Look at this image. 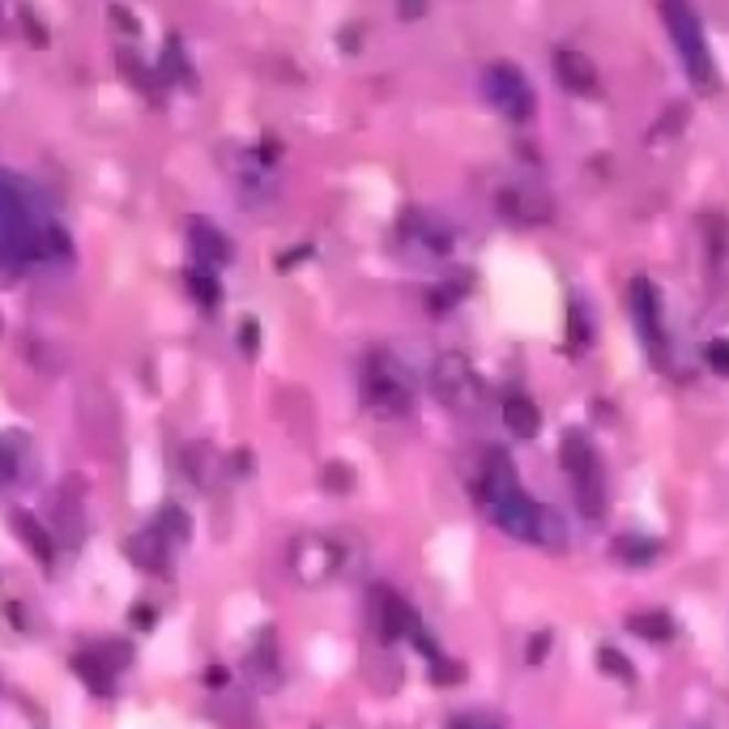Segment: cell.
<instances>
[{
    "instance_id": "6da1fadb",
    "label": "cell",
    "mask_w": 729,
    "mask_h": 729,
    "mask_svg": "<svg viewBox=\"0 0 729 729\" xmlns=\"http://www.w3.org/2000/svg\"><path fill=\"white\" fill-rule=\"evenodd\" d=\"M482 507H486V516H491L504 534H512V538L538 542V546H564V542H568L564 521L546 504L525 495V486L516 482V465L507 461L504 452H491V457H486Z\"/></svg>"
},
{
    "instance_id": "7a4b0ae2",
    "label": "cell",
    "mask_w": 729,
    "mask_h": 729,
    "mask_svg": "<svg viewBox=\"0 0 729 729\" xmlns=\"http://www.w3.org/2000/svg\"><path fill=\"white\" fill-rule=\"evenodd\" d=\"M39 214L22 180L0 175V269L18 274L31 260H39Z\"/></svg>"
},
{
    "instance_id": "3957f363",
    "label": "cell",
    "mask_w": 729,
    "mask_h": 729,
    "mask_svg": "<svg viewBox=\"0 0 729 729\" xmlns=\"http://www.w3.org/2000/svg\"><path fill=\"white\" fill-rule=\"evenodd\" d=\"M662 18L669 26V39L678 47V56L687 64L692 82L699 90H717V68H712V56H708V43H704V31H699L696 9L687 0H662Z\"/></svg>"
},
{
    "instance_id": "277c9868",
    "label": "cell",
    "mask_w": 729,
    "mask_h": 729,
    "mask_svg": "<svg viewBox=\"0 0 729 729\" xmlns=\"http://www.w3.org/2000/svg\"><path fill=\"white\" fill-rule=\"evenodd\" d=\"M482 86H486V98L504 111L507 120H529L534 116V90H529V82H525V73L516 64H491Z\"/></svg>"
},
{
    "instance_id": "5b68a950",
    "label": "cell",
    "mask_w": 729,
    "mask_h": 729,
    "mask_svg": "<svg viewBox=\"0 0 729 729\" xmlns=\"http://www.w3.org/2000/svg\"><path fill=\"white\" fill-rule=\"evenodd\" d=\"M363 393H367V401L384 414H401L410 406V384L401 380V372H397L388 358H372V363H367Z\"/></svg>"
},
{
    "instance_id": "8992f818",
    "label": "cell",
    "mask_w": 729,
    "mask_h": 729,
    "mask_svg": "<svg viewBox=\"0 0 729 729\" xmlns=\"http://www.w3.org/2000/svg\"><path fill=\"white\" fill-rule=\"evenodd\" d=\"M555 73H559V82L576 90V95H593L598 90V68L589 56H580L576 47H564V52H555Z\"/></svg>"
},
{
    "instance_id": "52a82bcc",
    "label": "cell",
    "mask_w": 729,
    "mask_h": 729,
    "mask_svg": "<svg viewBox=\"0 0 729 729\" xmlns=\"http://www.w3.org/2000/svg\"><path fill=\"white\" fill-rule=\"evenodd\" d=\"M189 244L201 265H226V260H231L226 235L214 223H205V218H192L189 223Z\"/></svg>"
},
{
    "instance_id": "ba28073f",
    "label": "cell",
    "mask_w": 729,
    "mask_h": 729,
    "mask_svg": "<svg viewBox=\"0 0 729 729\" xmlns=\"http://www.w3.org/2000/svg\"><path fill=\"white\" fill-rule=\"evenodd\" d=\"M167 546H171V542L162 538L159 529H141V534H132V538L125 542V555L141 571H162L167 568Z\"/></svg>"
},
{
    "instance_id": "9c48e42d",
    "label": "cell",
    "mask_w": 729,
    "mask_h": 729,
    "mask_svg": "<svg viewBox=\"0 0 729 729\" xmlns=\"http://www.w3.org/2000/svg\"><path fill=\"white\" fill-rule=\"evenodd\" d=\"M13 529H18V538L26 542L34 555H39V564H47V568H52V559H56V542L43 534V525H39V521L26 516V512H13Z\"/></svg>"
},
{
    "instance_id": "30bf717a",
    "label": "cell",
    "mask_w": 729,
    "mask_h": 729,
    "mask_svg": "<svg viewBox=\"0 0 729 729\" xmlns=\"http://www.w3.org/2000/svg\"><path fill=\"white\" fill-rule=\"evenodd\" d=\"M73 669L86 678V687H90V692H98V696H107V692H111V678H116V669L107 666V662L98 657L95 648H90V653H77V657H73Z\"/></svg>"
},
{
    "instance_id": "8fae6325",
    "label": "cell",
    "mask_w": 729,
    "mask_h": 729,
    "mask_svg": "<svg viewBox=\"0 0 729 729\" xmlns=\"http://www.w3.org/2000/svg\"><path fill=\"white\" fill-rule=\"evenodd\" d=\"M632 303H635L632 312H635V320H640V329H644L648 342L657 346V342H662V333H657V324H653V317H657V294H653V286L644 282V278L632 282Z\"/></svg>"
},
{
    "instance_id": "7c38bea8",
    "label": "cell",
    "mask_w": 729,
    "mask_h": 729,
    "mask_svg": "<svg viewBox=\"0 0 729 729\" xmlns=\"http://www.w3.org/2000/svg\"><path fill=\"white\" fill-rule=\"evenodd\" d=\"M406 628H414V619H410V610L397 602L393 593H380V632L393 640V635H401Z\"/></svg>"
},
{
    "instance_id": "4fadbf2b",
    "label": "cell",
    "mask_w": 729,
    "mask_h": 729,
    "mask_svg": "<svg viewBox=\"0 0 729 729\" xmlns=\"http://www.w3.org/2000/svg\"><path fill=\"white\" fill-rule=\"evenodd\" d=\"M159 534L167 542H189L192 525H189V516H184V507H175V504L162 507L159 512Z\"/></svg>"
},
{
    "instance_id": "5bb4252c",
    "label": "cell",
    "mask_w": 729,
    "mask_h": 729,
    "mask_svg": "<svg viewBox=\"0 0 729 729\" xmlns=\"http://www.w3.org/2000/svg\"><path fill=\"white\" fill-rule=\"evenodd\" d=\"M628 628L635 635H644V640H666L669 619H662V614H635V619H628Z\"/></svg>"
},
{
    "instance_id": "9a60e30c",
    "label": "cell",
    "mask_w": 729,
    "mask_h": 729,
    "mask_svg": "<svg viewBox=\"0 0 729 729\" xmlns=\"http://www.w3.org/2000/svg\"><path fill=\"white\" fill-rule=\"evenodd\" d=\"M507 422H512L516 436H534L538 431V414H534V406H525V401H512L507 406Z\"/></svg>"
},
{
    "instance_id": "2e32d148",
    "label": "cell",
    "mask_w": 729,
    "mask_h": 729,
    "mask_svg": "<svg viewBox=\"0 0 729 729\" xmlns=\"http://www.w3.org/2000/svg\"><path fill=\"white\" fill-rule=\"evenodd\" d=\"M95 653L103 657V662H107V666L116 669V674H120V669H125L128 662H132V648H128L125 640H107V644H98Z\"/></svg>"
},
{
    "instance_id": "e0dca14e",
    "label": "cell",
    "mask_w": 729,
    "mask_h": 729,
    "mask_svg": "<svg viewBox=\"0 0 729 729\" xmlns=\"http://www.w3.org/2000/svg\"><path fill=\"white\" fill-rule=\"evenodd\" d=\"M120 68H125V77H128V82H132V86H141L146 95H154V77L146 73V64H141V61H132L128 52H120Z\"/></svg>"
},
{
    "instance_id": "ac0fdd59",
    "label": "cell",
    "mask_w": 729,
    "mask_h": 729,
    "mask_svg": "<svg viewBox=\"0 0 729 729\" xmlns=\"http://www.w3.org/2000/svg\"><path fill=\"white\" fill-rule=\"evenodd\" d=\"M189 286H192V294H196V299H205V308H214V303H218V282H214L210 274L192 269V274H189Z\"/></svg>"
},
{
    "instance_id": "d6986e66",
    "label": "cell",
    "mask_w": 729,
    "mask_h": 729,
    "mask_svg": "<svg viewBox=\"0 0 729 729\" xmlns=\"http://www.w3.org/2000/svg\"><path fill=\"white\" fill-rule=\"evenodd\" d=\"M602 662L610 666V674H619V678H632V666H628V662H623L614 648H602Z\"/></svg>"
},
{
    "instance_id": "ffe728a7",
    "label": "cell",
    "mask_w": 729,
    "mask_h": 729,
    "mask_svg": "<svg viewBox=\"0 0 729 729\" xmlns=\"http://www.w3.org/2000/svg\"><path fill=\"white\" fill-rule=\"evenodd\" d=\"M111 22H116V26H120L125 34L141 31V22H137V18H128V9H120V4H111Z\"/></svg>"
},
{
    "instance_id": "44dd1931",
    "label": "cell",
    "mask_w": 729,
    "mask_h": 729,
    "mask_svg": "<svg viewBox=\"0 0 729 729\" xmlns=\"http://www.w3.org/2000/svg\"><path fill=\"white\" fill-rule=\"evenodd\" d=\"M13 478V452L0 444V482H9Z\"/></svg>"
},
{
    "instance_id": "7402d4cb",
    "label": "cell",
    "mask_w": 729,
    "mask_h": 729,
    "mask_svg": "<svg viewBox=\"0 0 729 729\" xmlns=\"http://www.w3.org/2000/svg\"><path fill=\"white\" fill-rule=\"evenodd\" d=\"M22 22H26V34H34V43L43 47V43H47V34H43V26H39V22L31 18V9H26V18H22Z\"/></svg>"
},
{
    "instance_id": "603a6c76",
    "label": "cell",
    "mask_w": 729,
    "mask_h": 729,
    "mask_svg": "<svg viewBox=\"0 0 729 729\" xmlns=\"http://www.w3.org/2000/svg\"><path fill=\"white\" fill-rule=\"evenodd\" d=\"M448 729H491L486 721H478V717H461V721H452Z\"/></svg>"
}]
</instances>
